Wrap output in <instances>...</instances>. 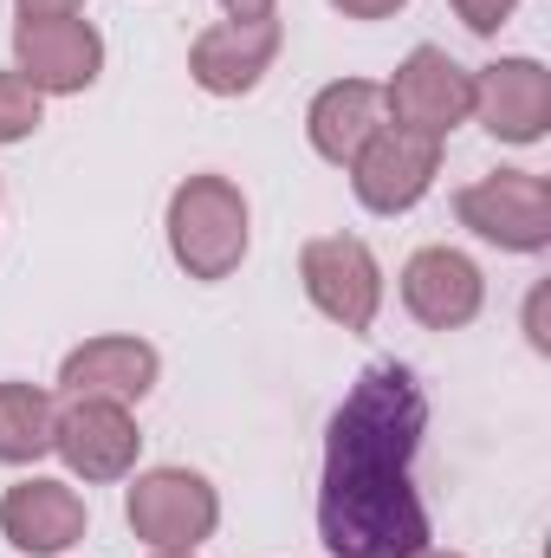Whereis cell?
I'll return each instance as SVG.
<instances>
[{
	"label": "cell",
	"mask_w": 551,
	"mask_h": 558,
	"mask_svg": "<svg viewBox=\"0 0 551 558\" xmlns=\"http://www.w3.org/2000/svg\"><path fill=\"white\" fill-rule=\"evenodd\" d=\"M383 124H390V118H383V85H370V78H338V85H325V92L311 98V111H305L311 149H318L325 162H338V169H351V156L377 137Z\"/></svg>",
	"instance_id": "9a60e30c"
},
{
	"label": "cell",
	"mask_w": 551,
	"mask_h": 558,
	"mask_svg": "<svg viewBox=\"0 0 551 558\" xmlns=\"http://www.w3.org/2000/svg\"><path fill=\"white\" fill-rule=\"evenodd\" d=\"M344 20H390V13H403L409 0H331Z\"/></svg>",
	"instance_id": "d6986e66"
},
{
	"label": "cell",
	"mask_w": 551,
	"mask_h": 558,
	"mask_svg": "<svg viewBox=\"0 0 551 558\" xmlns=\"http://www.w3.org/2000/svg\"><path fill=\"white\" fill-rule=\"evenodd\" d=\"M467 111H474V72L461 59H448L441 46H415L396 65V78L383 85V118L415 137L441 143Z\"/></svg>",
	"instance_id": "8992f818"
},
{
	"label": "cell",
	"mask_w": 551,
	"mask_h": 558,
	"mask_svg": "<svg viewBox=\"0 0 551 558\" xmlns=\"http://www.w3.org/2000/svg\"><path fill=\"white\" fill-rule=\"evenodd\" d=\"M448 7L461 13V26H467V33L493 39V33H500V26L513 20V7H519V0H448Z\"/></svg>",
	"instance_id": "ac0fdd59"
},
{
	"label": "cell",
	"mask_w": 551,
	"mask_h": 558,
	"mask_svg": "<svg viewBox=\"0 0 551 558\" xmlns=\"http://www.w3.org/2000/svg\"><path fill=\"white\" fill-rule=\"evenodd\" d=\"M20 7V20H65V13H78L85 0H13Z\"/></svg>",
	"instance_id": "ffe728a7"
},
{
	"label": "cell",
	"mask_w": 551,
	"mask_h": 558,
	"mask_svg": "<svg viewBox=\"0 0 551 558\" xmlns=\"http://www.w3.org/2000/svg\"><path fill=\"white\" fill-rule=\"evenodd\" d=\"M474 118L500 143H539L551 124V72L539 59H493L474 72Z\"/></svg>",
	"instance_id": "4fadbf2b"
},
{
	"label": "cell",
	"mask_w": 551,
	"mask_h": 558,
	"mask_svg": "<svg viewBox=\"0 0 551 558\" xmlns=\"http://www.w3.org/2000/svg\"><path fill=\"white\" fill-rule=\"evenodd\" d=\"M156 371H162V357L143 338H85L59 364V390H65V403H124L131 410L156 390Z\"/></svg>",
	"instance_id": "8fae6325"
},
{
	"label": "cell",
	"mask_w": 551,
	"mask_h": 558,
	"mask_svg": "<svg viewBox=\"0 0 551 558\" xmlns=\"http://www.w3.org/2000/svg\"><path fill=\"white\" fill-rule=\"evenodd\" d=\"M298 279H305V299L331 325H344V331H370L377 312H383V267H377V254L357 234H318V241H305Z\"/></svg>",
	"instance_id": "5b68a950"
},
{
	"label": "cell",
	"mask_w": 551,
	"mask_h": 558,
	"mask_svg": "<svg viewBox=\"0 0 551 558\" xmlns=\"http://www.w3.org/2000/svg\"><path fill=\"white\" fill-rule=\"evenodd\" d=\"M480 299H487V279H480V267L461 247H415L409 254V267H403V305H409L415 325L461 331V325L480 318Z\"/></svg>",
	"instance_id": "5bb4252c"
},
{
	"label": "cell",
	"mask_w": 551,
	"mask_h": 558,
	"mask_svg": "<svg viewBox=\"0 0 551 558\" xmlns=\"http://www.w3.org/2000/svg\"><path fill=\"white\" fill-rule=\"evenodd\" d=\"M39 124H46L39 92H33L20 72H0V143H26Z\"/></svg>",
	"instance_id": "e0dca14e"
},
{
	"label": "cell",
	"mask_w": 551,
	"mask_h": 558,
	"mask_svg": "<svg viewBox=\"0 0 551 558\" xmlns=\"http://www.w3.org/2000/svg\"><path fill=\"white\" fill-rule=\"evenodd\" d=\"M428 428V397L409 364H370L338 403L325 435L318 533L331 558H415L428 553V507L409 468Z\"/></svg>",
	"instance_id": "6da1fadb"
},
{
	"label": "cell",
	"mask_w": 551,
	"mask_h": 558,
	"mask_svg": "<svg viewBox=\"0 0 551 558\" xmlns=\"http://www.w3.org/2000/svg\"><path fill=\"white\" fill-rule=\"evenodd\" d=\"M415 558H461V553H434V546H428V553H415Z\"/></svg>",
	"instance_id": "7402d4cb"
},
{
	"label": "cell",
	"mask_w": 551,
	"mask_h": 558,
	"mask_svg": "<svg viewBox=\"0 0 551 558\" xmlns=\"http://www.w3.org/2000/svg\"><path fill=\"white\" fill-rule=\"evenodd\" d=\"M13 72L46 98H72L85 85H98L105 72V39L91 20L65 13V20H13Z\"/></svg>",
	"instance_id": "52a82bcc"
},
{
	"label": "cell",
	"mask_w": 551,
	"mask_h": 558,
	"mask_svg": "<svg viewBox=\"0 0 551 558\" xmlns=\"http://www.w3.org/2000/svg\"><path fill=\"white\" fill-rule=\"evenodd\" d=\"M52 428H59V410H52L46 390L0 384V461L7 468H26V461L52 454Z\"/></svg>",
	"instance_id": "2e32d148"
},
{
	"label": "cell",
	"mask_w": 551,
	"mask_h": 558,
	"mask_svg": "<svg viewBox=\"0 0 551 558\" xmlns=\"http://www.w3.org/2000/svg\"><path fill=\"white\" fill-rule=\"evenodd\" d=\"M124 520L149 553H195L221 526V494L195 468H149L124 494Z\"/></svg>",
	"instance_id": "3957f363"
},
{
	"label": "cell",
	"mask_w": 551,
	"mask_h": 558,
	"mask_svg": "<svg viewBox=\"0 0 551 558\" xmlns=\"http://www.w3.org/2000/svg\"><path fill=\"white\" fill-rule=\"evenodd\" d=\"M461 228L506 254H546L551 247V182L532 169H493L454 195Z\"/></svg>",
	"instance_id": "277c9868"
},
{
	"label": "cell",
	"mask_w": 551,
	"mask_h": 558,
	"mask_svg": "<svg viewBox=\"0 0 551 558\" xmlns=\"http://www.w3.org/2000/svg\"><path fill=\"white\" fill-rule=\"evenodd\" d=\"M85 526H91V513H85L78 487H65V481L33 474V481H13L0 494V533H7L13 553H26V558L72 553L85 539Z\"/></svg>",
	"instance_id": "30bf717a"
},
{
	"label": "cell",
	"mask_w": 551,
	"mask_h": 558,
	"mask_svg": "<svg viewBox=\"0 0 551 558\" xmlns=\"http://www.w3.org/2000/svg\"><path fill=\"white\" fill-rule=\"evenodd\" d=\"M279 46H285V26H279L273 13L267 20H215L188 46V78L208 98H241V92H254L273 72Z\"/></svg>",
	"instance_id": "9c48e42d"
},
{
	"label": "cell",
	"mask_w": 551,
	"mask_h": 558,
	"mask_svg": "<svg viewBox=\"0 0 551 558\" xmlns=\"http://www.w3.org/2000/svg\"><path fill=\"white\" fill-rule=\"evenodd\" d=\"M247 195L228 175H188L169 195V254L188 279H228L247 260Z\"/></svg>",
	"instance_id": "7a4b0ae2"
},
{
	"label": "cell",
	"mask_w": 551,
	"mask_h": 558,
	"mask_svg": "<svg viewBox=\"0 0 551 558\" xmlns=\"http://www.w3.org/2000/svg\"><path fill=\"white\" fill-rule=\"evenodd\" d=\"M156 558H195V553H156Z\"/></svg>",
	"instance_id": "603a6c76"
},
{
	"label": "cell",
	"mask_w": 551,
	"mask_h": 558,
	"mask_svg": "<svg viewBox=\"0 0 551 558\" xmlns=\"http://www.w3.org/2000/svg\"><path fill=\"white\" fill-rule=\"evenodd\" d=\"M221 7H228V20H267L279 0H221Z\"/></svg>",
	"instance_id": "44dd1931"
},
{
	"label": "cell",
	"mask_w": 551,
	"mask_h": 558,
	"mask_svg": "<svg viewBox=\"0 0 551 558\" xmlns=\"http://www.w3.org/2000/svg\"><path fill=\"white\" fill-rule=\"evenodd\" d=\"M434 175H441V143L396 131V124H383L351 156V189H357V202L370 215H409L415 202L434 189Z\"/></svg>",
	"instance_id": "ba28073f"
},
{
	"label": "cell",
	"mask_w": 551,
	"mask_h": 558,
	"mask_svg": "<svg viewBox=\"0 0 551 558\" xmlns=\"http://www.w3.org/2000/svg\"><path fill=\"white\" fill-rule=\"evenodd\" d=\"M52 448L65 454V468L85 487H105V481H124L137 468L143 435L124 403H65L59 428H52Z\"/></svg>",
	"instance_id": "7c38bea8"
}]
</instances>
